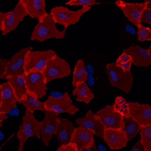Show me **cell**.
<instances>
[{
  "mask_svg": "<svg viewBox=\"0 0 151 151\" xmlns=\"http://www.w3.org/2000/svg\"><path fill=\"white\" fill-rule=\"evenodd\" d=\"M56 23L54 22L52 17L50 13H47L42 19L38 20V23L35 26V28L31 35L32 41H39V42H45L48 39H63L65 36L66 29L63 31L57 29L55 26Z\"/></svg>",
  "mask_w": 151,
  "mask_h": 151,
  "instance_id": "cell-1",
  "label": "cell"
},
{
  "mask_svg": "<svg viewBox=\"0 0 151 151\" xmlns=\"http://www.w3.org/2000/svg\"><path fill=\"white\" fill-rule=\"evenodd\" d=\"M22 124L17 133V137L19 140L18 151H23L26 140L32 137L37 139L41 138V121L37 120L34 115V112L25 109L24 115L22 119Z\"/></svg>",
  "mask_w": 151,
  "mask_h": 151,
  "instance_id": "cell-2",
  "label": "cell"
},
{
  "mask_svg": "<svg viewBox=\"0 0 151 151\" xmlns=\"http://www.w3.org/2000/svg\"><path fill=\"white\" fill-rule=\"evenodd\" d=\"M105 70L109 83L112 87L118 88L125 93L130 91L134 81L133 74L130 71H123L115 63H109Z\"/></svg>",
  "mask_w": 151,
  "mask_h": 151,
  "instance_id": "cell-3",
  "label": "cell"
},
{
  "mask_svg": "<svg viewBox=\"0 0 151 151\" xmlns=\"http://www.w3.org/2000/svg\"><path fill=\"white\" fill-rule=\"evenodd\" d=\"M91 6H82L81 9L76 11H72L66 6H57L51 9L50 14L52 15L54 22L58 24L63 25L64 28L68 26L77 24L81 17L88 11H90Z\"/></svg>",
  "mask_w": 151,
  "mask_h": 151,
  "instance_id": "cell-4",
  "label": "cell"
},
{
  "mask_svg": "<svg viewBox=\"0 0 151 151\" xmlns=\"http://www.w3.org/2000/svg\"><path fill=\"white\" fill-rule=\"evenodd\" d=\"M55 54L56 52L53 50H29L26 52L24 58V73H27L31 72H43L48 61Z\"/></svg>",
  "mask_w": 151,
  "mask_h": 151,
  "instance_id": "cell-5",
  "label": "cell"
},
{
  "mask_svg": "<svg viewBox=\"0 0 151 151\" xmlns=\"http://www.w3.org/2000/svg\"><path fill=\"white\" fill-rule=\"evenodd\" d=\"M72 73L71 66L64 59L61 58L57 53L53 55L47 63L43 71L47 83L53 80L68 77Z\"/></svg>",
  "mask_w": 151,
  "mask_h": 151,
  "instance_id": "cell-6",
  "label": "cell"
},
{
  "mask_svg": "<svg viewBox=\"0 0 151 151\" xmlns=\"http://www.w3.org/2000/svg\"><path fill=\"white\" fill-rule=\"evenodd\" d=\"M44 102L45 111H53L58 114L69 113L70 115H74L79 111V108L73 104V100L68 92H64L61 97H53L50 95Z\"/></svg>",
  "mask_w": 151,
  "mask_h": 151,
  "instance_id": "cell-7",
  "label": "cell"
},
{
  "mask_svg": "<svg viewBox=\"0 0 151 151\" xmlns=\"http://www.w3.org/2000/svg\"><path fill=\"white\" fill-rule=\"evenodd\" d=\"M27 93L37 99H42L47 93V81L43 72H31L25 73Z\"/></svg>",
  "mask_w": 151,
  "mask_h": 151,
  "instance_id": "cell-8",
  "label": "cell"
},
{
  "mask_svg": "<svg viewBox=\"0 0 151 151\" xmlns=\"http://www.w3.org/2000/svg\"><path fill=\"white\" fill-rule=\"evenodd\" d=\"M104 129H123V117L114 111L112 105H106L95 113Z\"/></svg>",
  "mask_w": 151,
  "mask_h": 151,
  "instance_id": "cell-9",
  "label": "cell"
},
{
  "mask_svg": "<svg viewBox=\"0 0 151 151\" xmlns=\"http://www.w3.org/2000/svg\"><path fill=\"white\" fill-rule=\"evenodd\" d=\"M58 113L45 111V117L41 121V139H42L44 145L48 147L50 140L55 132L57 123H58Z\"/></svg>",
  "mask_w": 151,
  "mask_h": 151,
  "instance_id": "cell-10",
  "label": "cell"
},
{
  "mask_svg": "<svg viewBox=\"0 0 151 151\" xmlns=\"http://www.w3.org/2000/svg\"><path fill=\"white\" fill-rule=\"evenodd\" d=\"M94 136V131L78 126L74 128L70 141L75 144L78 151H88L95 143Z\"/></svg>",
  "mask_w": 151,
  "mask_h": 151,
  "instance_id": "cell-11",
  "label": "cell"
},
{
  "mask_svg": "<svg viewBox=\"0 0 151 151\" xmlns=\"http://www.w3.org/2000/svg\"><path fill=\"white\" fill-rule=\"evenodd\" d=\"M27 16L26 11L24 8L23 5L18 0L17 4L16 5L15 8L12 11H8L7 16L4 21L3 28H2V35H6L13 30H15L18 24L24 19V17Z\"/></svg>",
  "mask_w": 151,
  "mask_h": 151,
  "instance_id": "cell-12",
  "label": "cell"
},
{
  "mask_svg": "<svg viewBox=\"0 0 151 151\" xmlns=\"http://www.w3.org/2000/svg\"><path fill=\"white\" fill-rule=\"evenodd\" d=\"M115 5L123 12L124 16L136 26L141 24L140 17L145 8V3H129L123 0H117Z\"/></svg>",
  "mask_w": 151,
  "mask_h": 151,
  "instance_id": "cell-13",
  "label": "cell"
},
{
  "mask_svg": "<svg viewBox=\"0 0 151 151\" xmlns=\"http://www.w3.org/2000/svg\"><path fill=\"white\" fill-rule=\"evenodd\" d=\"M122 52L129 54L132 60V64L137 67L147 68L151 65V46L144 49L139 45H131Z\"/></svg>",
  "mask_w": 151,
  "mask_h": 151,
  "instance_id": "cell-14",
  "label": "cell"
},
{
  "mask_svg": "<svg viewBox=\"0 0 151 151\" xmlns=\"http://www.w3.org/2000/svg\"><path fill=\"white\" fill-rule=\"evenodd\" d=\"M33 47H25L16 52L11 57L10 60H8L6 72L4 73L3 79H6V76H14V75H20L24 74V58L25 54L29 50H32Z\"/></svg>",
  "mask_w": 151,
  "mask_h": 151,
  "instance_id": "cell-15",
  "label": "cell"
},
{
  "mask_svg": "<svg viewBox=\"0 0 151 151\" xmlns=\"http://www.w3.org/2000/svg\"><path fill=\"white\" fill-rule=\"evenodd\" d=\"M129 117L136 120L140 126L151 124V106L147 103L128 102Z\"/></svg>",
  "mask_w": 151,
  "mask_h": 151,
  "instance_id": "cell-16",
  "label": "cell"
},
{
  "mask_svg": "<svg viewBox=\"0 0 151 151\" xmlns=\"http://www.w3.org/2000/svg\"><path fill=\"white\" fill-rule=\"evenodd\" d=\"M102 139L109 148L114 150L125 147L129 141L122 129H104Z\"/></svg>",
  "mask_w": 151,
  "mask_h": 151,
  "instance_id": "cell-17",
  "label": "cell"
},
{
  "mask_svg": "<svg viewBox=\"0 0 151 151\" xmlns=\"http://www.w3.org/2000/svg\"><path fill=\"white\" fill-rule=\"evenodd\" d=\"M78 126H81L82 128H85L88 129H91L94 131V134L101 138L103 137V132H104V127L101 124V120L99 119L98 116L95 113L92 112V111H88L86 115L82 118H79L75 119Z\"/></svg>",
  "mask_w": 151,
  "mask_h": 151,
  "instance_id": "cell-18",
  "label": "cell"
},
{
  "mask_svg": "<svg viewBox=\"0 0 151 151\" xmlns=\"http://www.w3.org/2000/svg\"><path fill=\"white\" fill-rule=\"evenodd\" d=\"M1 104H0V112L4 114H8L13 109L17 107L18 101L16 93L14 91L11 85L7 81L1 83Z\"/></svg>",
  "mask_w": 151,
  "mask_h": 151,
  "instance_id": "cell-19",
  "label": "cell"
},
{
  "mask_svg": "<svg viewBox=\"0 0 151 151\" xmlns=\"http://www.w3.org/2000/svg\"><path fill=\"white\" fill-rule=\"evenodd\" d=\"M31 18L40 20L46 16L45 0H19Z\"/></svg>",
  "mask_w": 151,
  "mask_h": 151,
  "instance_id": "cell-20",
  "label": "cell"
},
{
  "mask_svg": "<svg viewBox=\"0 0 151 151\" xmlns=\"http://www.w3.org/2000/svg\"><path fill=\"white\" fill-rule=\"evenodd\" d=\"M74 125L73 122L66 118H58V123L54 134L60 144H65L70 142L73 132L74 130Z\"/></svg>",
  "mask_w": 151,
  "mask_h": 151,
  "instance_id": "cell-21",
  "label": "cell"
},
{
  "mask_svg": "<svg viewBox=\"0 0 151 151\" xmlns=\"http://www.w3.org/2000/svg\"><path fill=\"white\" fill-rule=\"evenodd\" d=\"M6 80L13 88L17 100L21 99L22 96H24L25 93H27L26 83H25V73L20 74V75L6 76Z\"/></svg>",
  "mask_w": 151,
  "mask_h": 151,
  "instance_id": "cell-22",
  "label": "cell"
},
{
  "mask_svg": "<svg viewBox=\"0 0 151 151\" xmlns=\"http://www.w3.org/2000/svg\"><path fill=\"white\" fill-rule=\"evenodd\" d=\"M73 95L76 97L77 101L83 102L85 104H89L95 97L94 93L91 91L86 82H82V83L77 85L73 91Z\"/></svg>",
  "mask_w": 151,
  "mask_h": 151,
  "instance_id": "cell-23",
  "label": "cell"
},
{
  "mask_svg": "<svg viewBox=\"0 0 151 151\" xmlns=\"http://www.w3.org/2000/svg\"><path fill=\"white\" fill-rule=\"evenodd\" d=\"M18 102L22 104L25 109H28L32 112H35V111H45V102L41 101L39 99L34 97V96L25 93L22 98L18 100Z\"/></svg>",
  "mask_w": 151,
  "mask_h": 151,
  "instance_id": "cell-24",
  "label": "cell"
},
{
  "mask_svg": "<svg viewBox=\"0 0 151 151\" xmlns=\"http://www.w3.org/2000/svg\"><path fill=\"white\" fill-rule=\"evenodd\" d=\"M86 81H87V73L85 70L84 62L82 59H79L74 66L72 85L73 87H76L77 85L82 83V82H86Z\"/></svg>",
  "mask_w": 151,
  "mask_h": 151,
  "instance_id": "cell-25",
  "label": "cell"
},
{
  "mask_svg": "<svg viewBox=\"0 0 151 151\" xmlns=\"http://www.w3.org/2000/svg\"><path fill=\"white\" fill-rule=\"evenodd\" d=\"M123 122H124V125H123L122 129L125 131L127 139L129 141L133 139L135 137L139 134L141 126L136 120H134L131 117L123 119Z\"/></svg>",
  "mask_w": 151,
  "mask_h": 151,
  "instance_id": "cell-26",
  "label": "cell"
},
{
  "mask_svg": "<svg viewBox=\"0 0 151 151\" xmlns=\"http://www.w3.org/2000/svg\"><path fill=\"white\" fill-rule=\"evenodd\" d=\"M140 142L144 147V151H151V124L141 126L139 129Z\"/></svg>",
  "mask_w": 151,
  "mask_h": 151,
  "instance_id": "cell-27",
  "label": "cell"
},
{
  "mask_svg": "<svg viewBox=\"0 0 151 151\" xmlns=\"http://www.w3.org/2000/svg\"><path fill=\"white\" fill-rule=\"evenodd\" d=\"M115 64L117 66H119V68H121L123 71L128 72V71H130V69H131L132 60L129 54H127L124 52H122V53L117 58Z\"/></svg>",
  "mask_w": 151,
  "mask_h": 151,
  "instance_id": "cell-28",
  "label": "cell"
},
{
  "mask_svg": "<svg viewBox=\"0 0 151 151\" xmlns=\"http://www.w3.org/2000/svg\"><path fill=\"white\" fill-rule=\"evenodd\" d=\"M137 27H138V40L139 42L151 41V29L149 27L143 26L142 24Z\"/></svg>",
  "mask_w": 151,
  "mask_h": 151,
  "instance_id": "cell-29",
  "label": "cell"
},
{
  "mask_svg": "<svg viewBox=\"0 0 151 151\" xmlns=\"http://www.w3.org/2000/svg\"><path fill=\"white\" fill-rule=\"evenodd\" d=\"M114 111H117L119 114H120L123 119H127L129 117V104H128V101L125 102L124 104L122 105H116V104H113L112 105Z\"/></svg>",
  "mask_w": 151,
  "mask_h": 151,
  "instance_id": "cell-30",
  "label": "cell"
},
{
  "mask_svg": "<svg viewBox=\"0 0 151 151\" xmlns=\"http://www.w3.org/2000/svg\"><path fill=\"white\" fill-rule=\"evenodd\" d=\"M96 4V0H69L65 5L70 6H91Z\"/></svg>",
  "mask_w": 151,
  "mask_h": 151,
  "instance_id": "cell-31",
  "label": "cell"
},
{
  "mask_svg": "<svg viewBox=\"0 0 151 151\" xmlns=\"http://www.w3.org/2000/svg\"><path fill=\"white\" fill-rule=\"evenodd\" d=\"M140 23H147L151 24V9L144 8L140 17Z\"/></svg>",
  "mask_w": 151,
  "mask_h": 151,
  "instance_id": "cell-32",
  "label": "cell"
},
{
  "mask_svg": "<svg viewBox=\"0 0 151 151\" xmlns=\"http://www.w3.org/2000/svg\"><path fill=\"white\" fill-rule=\"evenodd\" d=\"M56 150L57 151H78L75 144H73L71 141L65 144H61V146Z\"/></svg>",
  "mask_w": 151,
  "mask_h": 151,
  "instance_id": "cell-33",
  "label": "cell"
},
{
  "mask_svg": "<svg viewBox=\"0 0 151 151\" xmlns=\"http://www.w3.org/2000/svg\"><path fill=\"white\" fill-rule=\"evenodd\" d=\"M8 60L7 59H4L0 57V79H3L4 73L6 72V68L7 65Z\"/></svg>",
  "mask_w": 151,
  "mask_h": 151,
  "instance_id": "cell-34",
  "label": "cell"
},
{
  "mask_svg": "<svg viewBox=\"0 0 151 151\" xmlns=\"http://www.w3.org/2000/svg\"><path fill=\"white\" fill-rule=\"evenodd\" d=\"M130 151H144V147H143L142 143L140 142V140L137 141V143L130 149Z\"/></svg>",
  "mask_w": 151,
  "mask_h": 151,
  "instance_id": "cell-35",
  "label": "cell"
},
{
  "mask_svg": "<svg viewBox=\"0 0 151 151\" xmlns=\"http://www.w3.org/2000/svg\"><path fill=\"white\" fill-rule=\"evenodd\" d=\"M8 12H0V32L2 31V28H3V24H4V21L7 16Z\"/></svg>",
  "mask_w": 151,
  "mask_h": 151,
  "instance_id": "cell-36",
  "label": "cell"
},
{
  "mask_svg": "<svg viewBox=\"0 0 151 151\" xmlns=\"http://www.w3.org/2000/svg\"><path fill=\"white\" fill-rule=\"evenodd\" d=\"M125 102H127L126 99L124 97H122V96H117L114 100V103L113 104H116V105H122L124 104Z\"/></svg>",
  "mask_w": 151,
  "mask_h": 151,
  "instance_id": "cell-37",
  "label": "cell"
},
{
  "mask_svg": "<svg viewBox=\"0 0 151 151\" xmlns=\"http://www.w3.org/2000/svg\"><path fill=\"white\" fill-rule=\"evenodd\" d=\"M7 119V114H4L0 112V128L3 126V121Z\"/></svg>",
  "mask_w": 151,
  "mask_h": 151,
  "instance_id": "cell-38",
  "label": "cell"
},
{
  "mask_svg": "<svg viewBox=\"0 0 151 151\" xmlns=\"http://www.w3.org/2000/svg\"><path fill=\"white\" fill-rule=\"evenodd\" d=\"M144 3H145V8L151 9V0H145Z\"/></svg>",
  "mask_w": 151,
  "mask_h": 151,
  "instance_id": "cell-39",
  "label": "cell"
},
{
  "mask_svg": "<svg viewBox=\"0 0 151 151\" xmlns=\"http://www.w3.org/2000/svg\"><path fill=\"white\" fill-rule=\"evenodd\" d=\"M1 97H2V92H1V85H0V104H1Z\"/></svg>",
  "mask_w": 151,
  "mask_h": 151,
  "instance_id": "cell-40",
  "label": "cell"
},
{
  "mask_svg": "<svg viewBox=\"0 0 151 151\" xmlns=\"http://www.w3.org/2000/svg\"><path fill=\"white\" fill-rule=\"evenodd\" d=\"M1 149H2V146H1V147H0V150H1Z\"/></svg>",
  "mask_w": 151,
  "mask_h": 151,
  "instance_id": "cell-41",
  "label": "cell"
}]
</instances>
